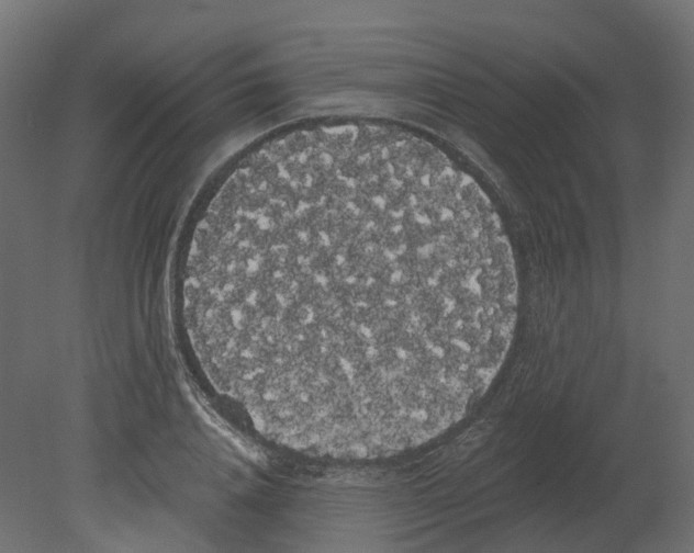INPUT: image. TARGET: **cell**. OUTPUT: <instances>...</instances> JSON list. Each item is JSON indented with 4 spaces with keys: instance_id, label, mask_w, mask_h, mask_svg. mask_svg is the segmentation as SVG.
<instances>
[{
    "instance_id": "cell-1",
    "label": "cell",
    "mask_w": 694,
    "mask_h": 553,
    "mask_svg": "<svg viewBox=\"0 0 694 553\" xmlns=\"http://www.w3.org/2000/svg\"><path fill=\"white\" fill-rule=\"evenodd\" d=\"M200 282L242 390L335 438L439 422L491 383L517 311L491 203L433 157L366 144L245 184L213 213Z\"/></svg>"
}]
</instances>
